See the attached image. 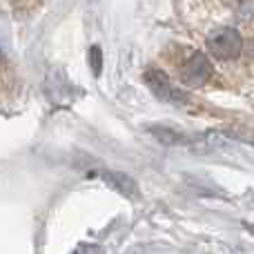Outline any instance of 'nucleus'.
I'll list each match as a JSON object with an SVG mask.
<instances>
[{
    "label": "nucleus",
    "instance_id": "f257e3e1",
    "mask_svg": "<svg viewBox=\"0 0 254 254\" xmlns=\"http://www.w3.org/2000/svg\"><path fill=\"white\" fill-rule=\"evenodd\" d=\"M207 52L216 61H237L243 52V38L234 27H219L205 40Z\"/></svg>",
    "mask_w": 254,
    "mask_h": 254
},
{
    "label": "nucleus",
    "instance_id": "f03ea898",
    "mask_svg": "<svg viewBox=\"0 0 254 254\" xmlns=\"http://www.w3.org/2000/svg\"><path fill=\"white\" fill-rule=\"evenodd\" d=\"M179 78L188 87H201L212 78V63L203 52H188L179 61Z\"/></svg>",
    "mask_w": 254,
    "mask_h": 254
},
{
    "label": "nucleus",
    "instance_id": "7ed1b4c3",
    "mask_svg": "<svg viewBox=\"0 0 254 254\" xmlns=\"http://www.w3.org/2000/svg\"><path fill=\"white\" fill-rule=\"evenodd\" d=\"M145 83L152 89V94L163 103H170V105H183L188 103V94L181 92L174 83L170 80V76L161 69H147L145 71Z\"/></svg>",
    "mask_w": 254,
    "mask_h": 254
},
{
    "label": "nucleus",
    "instance_id": "20e7f679",
    "mask_svg": "<svg viewBox=\"0 0 254 254\" xmlns=\"http://www.w3.org/2000/svg\"><path fill=\"white\" fill-rule=\"evenodd\" d=\"M4 2L9 4V7L13 9V11H22V13H31L34 9L43 7L47 0H4Z\"/></svg>",
    "mask_w": 254,
    "mask_h": 254
}]
</instances>
